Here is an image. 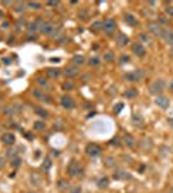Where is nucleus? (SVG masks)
<instances>
[{
    "mask_svg": "<svg viewBox=\"0 0 173 193\" xmlns=\"http://www.w3.org/2000/svg\"><path fill=\"white\" fill-rule=\"evenodd\" d=\"M165 89V81L163 79H156L154 80L153 83L150 84L149 86V92L150 94H153V95H161V93L164 92Z\"/></svg>",
    "mask_w": 173,
    "mask_h": 193,
    "instance_id": "1",
    "label": "nucleus"
},
{
    "mask_svg": "<svg viewBox=\"0 0 173 193\" xmlns=\"http://www.w3.org/2000/svg\"><path fill=\"white\" fill-rule=\"evenodd\" d=\"M67 174L72 178H76V176H80L83 174V166L79 161L76 160H71L67 166Z\"/></svg>",
    "mask_w": 173,
    "mask_h": 193,
    "instance_id": "2",
    "label": "nucleus"
},
{
    "mask_svg": "<svg viewBox=\"0 0 173 193\" xmlns=\"http://www.w3.org/2000/svg\"><path fill=\"white\" fill-rule=\"evenodd\" d=\"M147 29H149V31L151 34L154 35V36L156 37H161L164 34V27L161 26V24H159L156 21H153V22H149L147 23Z\"/></svg>",
    "mask_w": 173,
    "mask_h": 193,
    "instance_id": "3",
    "label": "nucleus"
},
{
    "mask_svg": "<svg viewBox=\"0 0 173 193\" xmlns=\"http://www.w3.org/2000/svg\"><path fill=\"white\" fill-rule=\"evenodd\" d=\"M85 153L89 157H97L102 153V148L96 143H88L85 146Z\"/></svg>",
    "mask_w": 173,
    "mask_h": 193,
    "instance_id": "4",
    "label": "nucleus"
},
{
    "mask_svg": "<svg viewBox=\"0 0 173 193\" xmlns=\"http://www.w3.org/2000/svg\"><path fill=\"white\" fill-rule=\"evenodd\" d=\"M143 77V71L142 70H135L132 72H128L124 75V80L125 81H129V83H137L140 81L141 79Z\"/></svg>",
    "mask_w": 173,
    "mask_h": 193,
    "instance_id": "5",
    "label": "nucleus"
},
{
    "mask_svg": "<svg viewBox=\"0 0 173 193\" xmlns=\"http://www.w3.org/2000/svg\"><path fill=\"white\" fill-rule=\"evenodd\" d=\"M116 30V22L114 18H106L104 21V31L106 35H112Z\"/></svg>",
    "mask_w": 173,
    "mask_h": 193,
    "instance_id": "6",
    "label": "nucleus"
},
{
    "mask_svg": "<svg viewBox=\"0 0 173 193\" xmlns=\"http://www.w3.org/2000/svg\"><path fill=\"white\" fill-rule=\"evenodd\" d=\"M33 95L36 98V99L44 102V103H49V104H51L52 102H53L52 97L48 95L47 93H44L43 90H40V89H34V90H33Z\"/></svg>",
    "mask_w": 173,
    "mask_h": 193,
    "instance_id": "7",
    "label": "nucleus"
},
{
    "mask_svg": "<svg viewBox=\"0 0 173 193\" xmlns=\"http://www.w3.org/2000/svg\"><path fill=\"white\" fill-rule=\"evenodd\" d=\"M112 176H114L115 180H130V179H132V175L127 170H123V169H118Z\"/></svg>",
    "mask_w": 173,
    "mask_h": 193,
    "instance_id": "8",
    "label": "nucleus"
},
{
    "mask_svg": "<svg viewBox=\"0 0 173 193\" xmlns=\"http://www.w3.org/2000/svg\"><path fill=\"white\" fill-rule=\"evenodd\" d=\"M61 106L65 110H72L75 107V100L70 95H62L61 97Z\"/></svg>",
    "mask_w": 173,
    "mask_h": 193,
    "instance_id": "9",
    "label": "nucleus"
},
{
    "mask_svg": "<svg viewBox=\"0 0 173 193\" xmlns=\"http://www.w3.org/2000/svg\"><path fill=\"white\" fill-rule=\"evenodd\" d=\"M132 52L137 55V57H141V58L146 55V49H145V47L141 43H133L132 44Z\"/></svg>",
    "mask_w": 173,
    "mask_h": 193,
    "instance_id": "10",
    "label": "nucleus"
},
{
    "mask_svg": "<svg viewBox=\"0 0 173 193\" xmlns=\"http://www.w3.org/2000/svg\"><path fill=\"white\" fill-rule=\"evenodd\" d=\"M155 104H156L159 108H163V110L168 108L169 107V99H168V97H165V95H158L156 99H155Z\"/></svg>",
    "mask_w": 173,
    "mask_h": 193,
    "instance_id": "11",
    "label": "nucleus"
},
{
    "mask_svg": "<svg viewBox=\"0 0 173 193\" xmlns=\"http://www.w3.org/2000/svg\"><path fill=\"white\" fill-rule=\"evenodd\" d=\"M122 142H123V144H124L125 147H128V148H133V147L136 146L135 136L130 135V134H124V136H123V139H122Z\"/></svg>",
    "mask_w": 173,
    "mask_h": 193,
    "instance_id": "12",
    "label": "nucleus"
},
{
    "mask_svg": "<svg viewBox=\"0 0 173 193\" xmlns=\"http://www.w3.org/2000/svg\"><path fill=\"white\" fill-rule=\"evenodd\" d=\"M54 24H53L52 22H44L43 24H41L40 27V32L44 34V35H51L53 34V31H54Z\"/></svg>",
    "mask_w": 173,
    "mask_h": 193,
    "instance_id": "13",
    "label": "nucleus"
},
{
    "mask_svg": "<svg viewBox=\"0 0 173 193\" xmlns=\"http://www.w3.org/2000/svg\"><path fill=\"white\" fill-rule=\"evenodd\" d=\"M1 142L7 146H12V144H14V142H16V136L13 135L12 133H5V134L1 135Z\"/></svg>",
    "mask_w": 173,
    "mask_h": 193,
    "instance_id": "14",
    "label": "nucleus"
},
{
    "mask_svg": "<svg viewBox=\"0 0 173 193\" xmlns=\"http://www.w3.org/2000/svg\"><path fill=\"white\" fill-rule=\"evenodd\" d=\"M161 39L164 40V43L165 44H168V45H173V30H164V34H163V36H161Z\"/></svg>",
    "mask_w": 173,
    "mask_h": 193,
    "instance_id": "15",
    "label": "nucleus"
},
{
    "mask_svg": "<svg viewBox=\"0 0 173 193\" xmlns=\"http://www.w3.org/2000/svg\"><path fill=\"white\" fill-rule=\"evenodd\" d=\"M63 73H65L66 77L72 79V77H76L77 75H79V70H77V67H67V68H65Z\"/></svg>",
    "mask_w": 173,
    "mask_h": 193,
    "instance_id": "16",
    "label": "nucleus"
},
{
    "mask_svg": "<svg viewBox=\"0 0 173 193\" xmlns=\"http://www.w3.org/2000/svg\"><path fill=\"white\" fill-rule=\"evenodd\" d=\"M128 43H129V37L127 36L125 34H119L118 36H116V44H118L119 47H125Z\"/></svg>",
    "mask_w": 173,
    "mask_h": 193,
    "instance_id": "17",
    "label": "nucleus"
},
{
    "mask_svg": "<svg viewBox=\"0 0 173 193\" xmlns=\"http://www.w3.org/2000/svg\"><path fill=\"white\" fill-rule=\"evenodd\" d=\"M124 21H125L127 24H129V26H132V27L137 26V23H138L137 18L133 14H130V13H127V14H124Z\"/></svg>",
    "mask_w": 173,
    "mask_h": 193,
    "instance_id": "18",
    "label": "nucleus"
},
{
    "mask_svg": "<svg viewBox=\"0 0 173 193\" xmlns=\"http://www.w3.org/2000/svg\"><path fill=\"white\" fill-rule=\"evenodd\" d=\"M132 121H133V124H135V126H137V128H142V126L145 125V120H143V117L140 113H135V115H133Z\"/></svg>",
    "mask_w": 173,
    "mask_h": 193,
    "instance_id": "19",
    "label": "nucleus"
},
{
    "mask_svg": "<svg viewBox=\"0 0 173 193\" xmlns=\"http://www.w3.org/2000/svg\"><path fill=\"white\" fill-rule=\"evenodd\" d=\"M140 146L142 147V149L145 151V152H149V151L153 148V140L149 139V138H145V139L141 140Z\"/></svg>",
    "mask_w": 173,
    "mask_h": 193,
    "instance_id": "20",
    "label": "nucleus"
},
{
    "mask_svg": "<svg viewBox=\"0 0 173 193\" xmlns=\"http://www.w3.org/2000/svg\"><path fill=\"white\" fill-rule=\"evenodd\" d=\"M109 184H110V180H109L107 176H101L100 179L97 180V187L100 189H105L109 187Z\"/></svg>",
    "mask_w": 173,
    "mask_h": 193,
    "instance_id": "21",
    "label": "nucleus"
},
{
    "mask_svg": "<svg viewBox=\"0 0 173 193\" xmlns=\"http://www.w3.org/2000/svg\"><path fill=\"white\" fill-rule=\"evenodd\" d=\"M72 63L75 66H80V65H84L85 63V57L82 54H76L72 57Z\"/></svg>",
    "mask_w": 173,
    "mask_h": 193,
    "instance_id": "22",
    "label": "nucleus"
},
{
    "mask_svg": "<svg viewBox=\"0 0 173 193\" xmlns=\"http://www.w3.org/2000/svg\"><path fill=\"white\" fill-rule=\"evenodd\" d=\"M137 94H138V92H137V89H135V88H129V89H127L124 92V97L128 98V99H132V98H136Z\"/></svg>",
    "mask_w": 173,
    "mask_h": 193,
    "instance_id": "23",
    "label": "nucleus"
},
{
    "mask_svg": "<svg viewBox=\"0 0 173 193\" xmlns=\"http://www.w3.org/2000/svg\"><path fill=\"white\" fill-rule=\"evenodd\" d=\"M59 70L58 68H48L47 70V75L48 77H51V79H56V77L59 76Z\"/></svg>",
    "mask_w": 173,
    "mask_h": 193,
    "instance_id": "24",
    "label": "nucleus"
},
{
    "mask_svg": "<svg viewBox=\"0 0 173 193\" xmlns=\"http://www.w3.org/2000/svg\"><path fill=\"white\" fill-rule=\"evenodd\" d=\"M36 83L43 88H49V83H48L47 77H44V76H38L36 77Z\"/></svg>",
    "mask_w": 173,
    "mask_h": 193,
    "instance_id": "25",
    "label": "nucleus"
},
{
    "mask_svg": "<svg viewBox=\"0 0 173 193\" xmlns=\"http://www.w3.org/2000/svg\"><path fill=\"white\" fill-rule=\"evenodd\" d=\"M45 128H47V125H45L44 121H35V122H34V129H35L36 131L45 130Z\"/></svg>",
    "mask_w": 173,
    "mask_h": 193,
    "instance_id": "26",
    "label": "nucleus"
},
{
    "mask_svg": "<svg viewBox=\"0 0 173 193\" xmlns=\"http://www.w3.org/2000/svg\"><path fill=\"white\" fill-rule=\"evenodd\" d=\"M92 31H101L104 30V22H101V21H96V22H93V24H92Z\"/></svg>",
    "mask_w": 173,
    "mask_h": 193,
    "instance_id": "27",
    "label": "nucleus"
},
{
    "mask_svg": "<svg viewBox=\"0 0 173 193\" xmlns=\"http://www.w3.org/2000/svg\"><path fill=\"white\" fill-rule=\"evenodd\" d=\"M74 88H75V84H74L71 80H66V81L62 84L63 90H74Z\"/></svg>",
    "mask_w": 173,
    "mask_h": 193,
    "instance_id": "28",
    "label": "nucleus"
},
{
    "mask_svg": "<svg viewBox=\"0 0 173 193\" xmlns=\"http://www.w3.org/2000/svg\"><path fill=\"white\" fill-rule=\"evenodd\" d=\"M114 59H115V55H114V53H112L111 50H107V52H105V53H104V61L112 62Z\"/></svg>",
    "mask_w": 173,
    "mask_h": 193,
    "instance_id": "29",
    "label": "nucleus"
},
{
    "mask_svg": "<svg viewBox=\"0 0 173 193\" xmlns=\"http://www.w3.org/2000/svg\"><path fill=\"white\" fill-rule=\"evenodd\" d=\"M35 113L38 116H40V117H43V118L48 117V112L45 111L44 108H40V107H35Z\"/></svg>",
    "mask_w": 173,
    "mask_h": 193,
    "instance_id": "30",
    "label": "nucleus"
},
{
    "mask_svg": "<svg viewBox=\"0 0 173 193\" xmlns=\"http://www.w3.org/2000/svg\"><path fill=\"white\" fill-rule=\"evenodd\" d=\"M16 107L14 106H5L4 108H3V112H4V115L7 116H10V115H14V111Z\"/></svg>",
    "mask_w": 173,
    "mask_h": 193,
    "instance_id": "31",
    "label": "nucleus"
},
{
    "mask_svg": "<svg viewBox=\"0 0 173 193\" xmlns=\"http://www.w3.org/2000/svg\"><path fill=\"white\" fill-rule=\"evenodd\" d=\"M51 167H52V161L49 160V159H45L44 162L41 164V169H43L44 171H48Z\"/></svg>",
    "mask_w": 173,
    "mask_h": 193,
    "instance_id": "32",
    "label": "nucleus"
},
{
    "mask_svg": "<svg viewBox=\"0 0 173 193\" xmlns=\"http://www.w3.org/2000/svg\"><path fill=\"white\" fill-rule=\"evenodd\" d=\"M138 39H140V41H142V43H151V39L150 36L147 34H138Z\"/></svg>",
    "mask_w": 173,
    "mask_h": 193,
    "instance_id": "33",
    "label": "nucleus"
},
{
    "mask_svg": "<svg viewBox=\"0 0 173 193\" xmlns=\"http://www.w3.org/2000/svg\"><path fill=\"white\" fill-rule=\"evenodd\" d=\"M57 185H58V188L61 189V191H66V189L69 188V182L67 180H59Z\"/></svg>",
    "mask_w": 173,
    "mask_h": 193,
    "instance_id": "34",
    "label": "nucleus"
},
{
    "mask_svg": "<svg viewBox=\"0 0 173 193\" xmlns=\"http://www.w3.org/2000/svg\"><path fill=\"white\" fill-rule=\"evenodd\" d=\"M40 182H41L40 178H39L36 174H31V184H33V185H39V184H40Z\"/></svg>",
    "mask_w": 173,
    "mask_h": 193,
    "instance_id": "35",
    "label": "nucleus"
},
{
    "mask_svg": "<svg viewBox=\"0 0 173 193\" xmlns=\"http://www.w3.org/2000/svg\"><path fill=\"white\" fill-rule=\"evenodd\" d=\"M158 23H159V24H169V19H168L165 16L160 14V16L158 17Z\"/></svg>",
    "mask_w": 173,
    "mask_h": 193,
    "instance_id": "36",
    "label": "nucleus"
},
{
    "mask_svg": "<svg viewBox=\"0 0 173 193\" xmlns=\"http://www.w3.org/2000/svg\"><path fill=\"white\" fill-rule=\"evenodd\" d=\"M25 9H26V5H25V3H17V4H16V8H14L16 12L22 13V12H25Z\"/></svg>",
    "mask_w": 173,
    "mask_h": 193,
    "instance_id": "37",
    "label": "nucleus"
},
{
    "mask_svg": "<svg viewBox=\"0 0 173 193\" xmlns=\"http://www.w3.org/2000/svg\"><path fill=\"white\" fill-rule=\"evenodd\" d=\"M89 65L90 66H98L101 63V59L98 58V57H92V58H89Z\"/></svg>",
    "mask_w": 173,
    "mask_h": 193,
    "instance_id": "38",
    "label": "nucleus"
},
{
    "mask_svg": "<svg viewBox=\"0 0 173 193\" xmlns=\"http://www.w3.org/2000/svg\"><path fill=\"white\" fill-rule=\"evenodd\" d=\"M164 12H165V14H167L168 17L173 18V5H167L164 8Z\"/></svg>",
    "mask_w": 173,
    "mask_h": 193,
    "instance_id": "39",
    "label": "nucleus"
},
{
    "mask_svg": "<svg viewBox=\"0 0 173 193\" xmlns=\"http://www.w3.org/2000/svg\"><path fill=\"white\" fill-rule=\"evenodd\" d=\"M27 6H30L31 9L38 10V9H40V3H38V1H29V3H27Z\"/></svg>",
    "mask_w": 173,
    "mask_h": 193,
    "instance_id": "40",
    "label": "nucleus"
},
{
    "mask_svg": "<svg viewBox=\"0 0 173 193\" xmlns=\"http://www.w3.org/2000/svg\"><path fill=\"white\" fill-rule=\"evenodd\" d=\"M105 165H106V166H109V167L114 166V165H115V159H114V157H107V159L105 160Z\"/></svg>",
    "mask_w": 173,
    "mask_h": 193,
    "instance_id": "41",
    "label": "nucleus"
},
{
    "mask_svg": "<svg viewBox=\"0 0 173 193\" xmlns=\"http://www.w3.org/2000/svg\"><path fill=\"white\" fill-rule=\"evenodd\" d=\"M79 17H80V19H83V21H87L88 19V17H89V14H88V12L85 9H83V10H80V13H79Z\"/></svg>",
    "mask_w": 173,
    "mask_h": 193,
    "instance_id": "42",
    "label": "nucleus"
},
{
    "mask_svg": "<svg viewBox=\"0 0 173 193\" xmlns=\"http://www.w3.org/2000/svg\"><path fill=\"white\" fill-rule=\"evenodd\" d=\"M21 162H22V161H21L20 157H14V159L12 160V162H10V165H12L13 167H18L21 165Z\"/></svg>",
    "mask_w": 173,
    "mask_h": 193,
    "instance_id": "43",
    "label": "nucleus"
},
{
    "mask_svg": "<svg viewBox=\"0 0 173 193\" xmlns=\"http://www.w3.org/2000/svg\"><path fill=\"white\" fill-rule=\"evenodd\" d=\"M7 156L10 157V159H14V157H18V153H17V151L16 149H9L8 152H7Z\"/></svg>",
    "mask_w": 173,
    "mask_h": 193,
    "instance_id": "44",
    "label": "nucleus"
},
{
    "mask_svg": "<svg viewBox=\"0 0 173 193\" xmlns=\"http://www.w3.org/2000/svg\"><path fill=\"white\" fill-rule=\"evenodd\" d=\"M123 108H124V104H123V103H119V104H116V106L114 107V113H115V115L120 113Z\"/></svg>",
    "mask_w": 173,
    "mask_h": 193,
    "instance_id": "45",
    "label": "nucleus"
},
{
    "mask_svg": "<svg viewBox=\"0 0 173 193\" xmlns=\"http://www.w3.org/2000/svg\"><path fill=\"white\" fill-rule=\"evenodd\" d=\"M39 30V26L35 22H33V23H30L29 24V31L30 32H36V31Z\"/></svg>",
    "mask_w": 173,
    "mask_h": 193,
    "instance_id": "46",
    "label": "nucleus"
},
{
    "mask_svg": "<svg viewBox=\"0 0 173 193\" xmlns=\"http://www.w3.org/2000/svg\"><path fill=\"white\" fill-rule=\"evenodd\" d=\"M129 55H127V54H123L122 57H120V59H119V62L122 63V65H124V63H128L129 62Z\"/></svg>",
    "mask_w": 173,
    "mask_h": 193,
    "instance_id": "47",
    "label": "nucleus"
},
{
    "mask_svg": "<svg viewBox=\"0 0 173 193\" xmlns=\"http://www.w3.org/2000/svg\"><path fill=\"white\" fill-rule=\"evenodd\" d=\"M110 144L111 146H120L122 144V143H120V139H119V138H114V139H111V142H110Z\"/></svg>",
    "mask_w": 173,
    "mask_h": 193,
    "instance_id": "48",
    "label": "nucleus"
},
{
    "mask_svg": "<svg viewBox=\"0 0 173 193\" xmlns=\"http://www.w3.org/2000/svg\"><path fill=\"white\" fill-rule=\"evenodd\" d=\"M59 4V1H57V0H52V1H48L47 5L48 6H57Z\"/></svg>",
    "mask_w": 173,
    "mask_h": 193,
    "instance_id": "49",
    "label": "nucleus"
},
{
    "mask_svg": "<svg viewBox=\"0 0 173 193\" xmlns=\"http://www.w3.org/2000/svg\"><path fill=\"white\" fill-rule=\"evenodd\" d=\"M4 165H5V160H4V157H1L0 156V170L4 167Z\"/></svg>",
    "mask_w": 173,
    "mask_h": 193,
    "instance_id": "50",
    "label": "nucleus"
},
{
    "mask_svg": "<svg viewBox=\"0 0 173 193\" xmlns=\"http://www.w3.org/2000/svg\"><path fill=\"white\" fill-rule=\"evenodd\" d=\"M3 63H5V65H10V63H12V61H10L8 57H5V58H3Z\"/></svg>",
    "mask_w": 173,
    "mask_h": 193,
    "instance_id": "51",
    "label": "nucleus"
},
{
    "mask_svg": "<svg viewBox=\"0 0 173 193\" xmlns=\"http://www.w3.org/2000/svg\"><path fill=\"white\" fill-rule=\"evenodd\" d=\"M71 193H80V188L79 187H76V188H74L72 191H71Z\"/></svg>",
    "mask_w": 173,
    "mask_h": 193,
    "instance_id": "52",
    "label": "nucleus"
},
{
    "mask_svg": "<svg viewBox=\"0 0 173 193\" xmlns=\"http://www.w3.org/2000/svg\"><path fill=\"white\" fill-rule=\"evenodd\" d=\"M51 62H53V63H54V62H59V58H54V57H53V58H51Z\"/></svg>",
    "mask_w": 173,
    "mask_h": 193,
    "instance_id": "53",
    "label": "nucleus"
},
{
    "mask_svg": "<svg viewBox=\"0 0 173 193\" xmlns=\"http://www.w3.org/2000/svg\"><path fill=\"white\" fill-rule=\"evenodd\" d=\"M169 90H171V92H173V80L171 83H169Z\"/></svg>",
    "mask_w": 173,
    "mask_h": 193,
    "instance_id": "54",
    "label": "nucleus"
},
{
    "mask_svg": "<svg viewBox=\"0 0 173 193\" xmlns=\"http://www.w3.org/2000/svg\"><path fill=\"white\" fill-rule=\"evenodd\" d=\"M1 4L3 5H9V4H12V3L10 1H1Z\"/></svg>",
    "mask_w": 173,
    "mask_h": 193,
    "instance_id": "55",
    "label": "nucleus"
},
{
    "mask_svg": "<svg viewBox=\"0 0 173 193\" xmlns=\"http://www.w3.org/2000/svg\"><path fill=\"white\" fill-rule=\"evenodd\" d=\"M169 54H171V57L173 58V47L171 48V50H169Z\"/></svg>",
    "mask_w": 173,
    "mask_h": 193,
    "instance_id": "56",
    "label": "nucleus"
},
{
    "mask_svg": "<svg viewBox=\"0 0 173 193\" xmlns=\"http://www.w3.org/2000/svg\"><path fill=\"white\" fill-rule=\"evenodd\" d=\"M8 26H9L8 22H3V27H8Z\"/></svg>",
    "mask_w": 173,
    "mask_h": 193,
    "instance_id": "57",
    "label": "nucleus"
},
{
    "mask_svg": "<svg viewBox=\"0 0 173 193\" xmlns=\"http://www.w3.org/2000/svg\"><path fill=\"white\" fill-rule=\"evenodd\" d=\"M3 17H4V13H3V12H1V10H0V19H1V18H3Z\"/></svg>",
    "mask_w": 173,
    "mask_h": 193,
    "instance_id": "58",
    "label": "nucleus"
},
{
    "mask_svg": "<svg viewBox=\"0 0 173 193\" xmlns=\"http://www.w3.org/2000/svg\"><path fill=\"white\" fill-rule=\"evenodd\" d=\"M168 193H173V188H171V189H169V191H168Z\"/></svg>",
    "mask_w": 173,
    "mask_h": 193,
    "instance_id": "59",
    "label": "nucleus"
},
{
    "mask_svg": "<svg viewBox=\"0 0 173 193\" xmlns=\"http://www.w3.org/2000/svg\"><path fill=\"white\" fill-rule=\"evenodd\" d=\"M1 99H3V94L0 93V100H1Z\"/></svg>",
    "mask_w": 173,
    "mask_h": 193,
    "instance_id": "60",
    "label": "nucleus"
},
{
    "mask_svg": "<svg viewBox=\"0 0 173 193\" xmlns=\"http://www.w3.org/2000/svg\"><path fill=\"white\" fill-rule=\"evenodd\" d=\"M29 193H39V192H29Z\"/></svg>",
    "mask_w": 173,
    "mask_h": 193,
    "instance_id": "61",
    "label": "nucleus"
}]
</instances>
